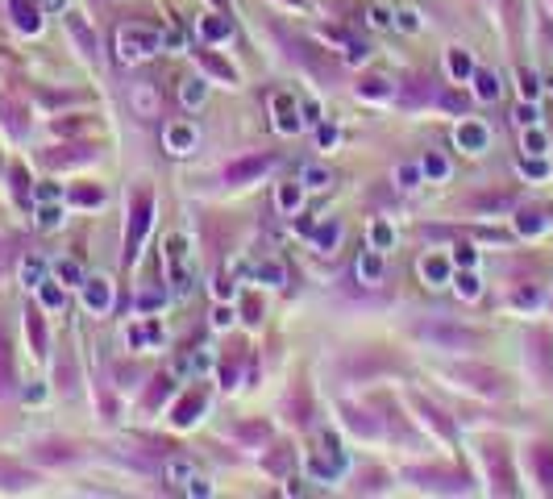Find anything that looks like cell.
Here are the masks:
<instances>
[{"mask_svg":"<svg viewBox=\"0 0 553 499\" xmlns=\"http://www.w3.org/2000/svg\"><path fill=\"white\" fill-rule=\"evenodd\" d=\"M163 30H141V25H125L121 34H117V58L121 63H141V58H150V54H158L163 50Z\"/></svg>","mask_w":553,"mask_h":499,"instance_id":"obj_1","label":"cell"},{"mask_svg":"<svg viewBox=\"0 0 553 499\" xmlns=\"http://www.w3.org/2000/svg\"><path fill=\"white\" fill-rule=\"evenodd\" d=\"M275 130L283 137H291V134H300L304 130V113H300V104H295V96L291 91H275Z\"/></svg>","mask_w":553,"mask_h":499,"instance_id":"obj_2","label":"cell"},{"mask_svg":"<svg viewBox=\"0 0 553 499\" xmlns=\"http://www.w3.org/2000/svg\"><path fill=\"white\" fill-rule=\"evenodd\" d=\"M80 300H84V308H88V312L104 317V312L113 308V283H108L104 274H96V279H84V287H80Z\"/></svg>","mask_w":553,"mask_h":499,"instance_id":"obj_3","label":"cell"},{"mask_svg":"<svg viewBox=\"0 0 553 499\" xmlns=\"http://www.w3.org/2000/svg\"><path fill=\"white\" fill-rule=\"evenodd\" d=\"M354 274H358V283H367V287H379L383 283V274H387V263H383V250H362L358 254V263H354Z\"/></svg>","mask_w":553,"mask_h":499,"instance_id":"obj_4","label":"cell"},{"mask_svg":"<svg viewBox=\"0 0 553 499\" xmlns=\"http://www.w3.org/2000/svg\"><path fill=\"white\" fill-rule=\"evenodd\" d=\"M454 141H458L466 154H483V150H487V141H491V134H487V125H483V121H462L458 130H454Z\"/></svg>","mask_w":553,"mask_h":499,"instance_id":"obj_5","label":"cell"},{"mask_svg":"<svg viewBox=\"0 0 553 499\" xmlns=\"http://www.w3.org/2000/svg\"><path fill=\"white\" fill-rule=\"evenodd\" d=\"M420 279H424L428 287H445V283L454 279V263L441 258V254H428V258H420Z\"/></svg>","mask_w":553,"mask_h":499,"instance_id":"obj_6","label":"cell"},{"mask_svg":"<svg viewBox=\"0 0 553 499\" xmlns=\"http://www.w3.org/2000/svg\"><path fill=\"white\" fill-rule=\"evenodd\" d=\"M163 141H167V150H171V154H191V150H196V125L175 121V125H167V130H163Z\"/></svg>","mask_w":553,"mask_h":499,"instance_id":"obj_7","label":"cell"},{"mask_svg":"<svg viewBox=\"0 0 553 499\" xmlns=\"http://www.w3.org/2000/svg\"><path fill=\"white\" fill-rule=\"evenodd\" d=\"M50 279H58L63 287H84V279H88V274H84V267H80L75 258H67V254H63V258H54V263H50Z\"/></svg>","mask_w":553,"mask_h":499,"instance_id":"obj_8","label":"cell"},{"mask_svg":"<svg viewBox=\"0 0 553 499\" xmlns=\"http://www.w3.org/2000/svg\"><path fill=\"white\" fill-rule=\"evenodd\" d=\"M341 237H345L341 221H321V225L312 229V246H317L321 254H333V250L341 246Z\"/></svg>","mask_w":553,"mask_h":499,"instance_id":"obj_9","label":"cell"},{"mask_svg":"<svg viewBox=\"0 0 553 499\" xmlns=\"http://www.w3.org/2000/svg\"><path fill=\"white\" fill-rule=\"evenodd\" d=\"M275 204H279V213H283V217H295V213L304 208V183H279Z\"/></svg>","mask_w":553,"mask_h":499,"instance_id":"obj_10","label":"cell"},{"mask_svg":"<svg viewBox=\"0 0 553 499\" xmlns=\"http://www.w3.org/2000/svg\"><path fill=\"white\" fill-rule=\"evenodd\" d=\"M445 71H450L454 84H466V80L474 75V58H470L466 50H450V54H445Z\"/></svg>","mask_w":553,"mask_h":499,"instance_id":"obj_11","label":"cell"},{"mask_svg":"<svg viewBox=\"0 0 553 499\" xmlns=\"http://www.w3.org/2000/svg\"><path fill=\"white\" fill-rule=\"evenodd\" d=\"M300 183H304V191H324V187L333 183V175H329L324 163H308V167L300 171Z\"/></svg>","mask_w":553,"mask_h":499,"instance_id":"obj_12","label":"cell"},{"mask_svg":"<svg viewBox=\"0 0 553 499\" xmlns=\"http://www.w3.org/2000/svg\"><path fill=\"white\" fill-rule=\"evenodd\" d=\"M46 274H50V263H42V258H25V263H21V283H25L30 291H38V287L46 283Z\"/></svg>","mask_w":553,"mask_h":499,"instance_id":"obj_13","label":"cell"},{"mask_svg":"<svg viewBox=\"0 0 553 499\" xmlns=\"http://www.w3.org/2000/svg\"><path fill=\"white\" fill-rule=\"evenodd\" d=\"M63 204L58 200H50V204H38V229L42 233H54V229H63Z\"/></svg>","mask_w":553,"mask_h":499,"instance_id":"obj_14","label":"cell"},{"mask_svg":"<svg viewBox=\"0 0 553 499\" xmlns=\"http://www.w3.org/2000/svg\"><path fill=\"white\" fill-rule=\"evenodd\" d=\"M450 283H454V291H458L462 300H478V291H483V283H478V274L470 271V267H466V271H458L454 279H450Z\"/></svg>","mask_w":553,"mask_h":499,"instance_id":"obj_15","label":"cell"},{"mask_svg":"<svg viewBox=\"0 0 553 499\" xmlns=\"http://www.w3.org/2000/svg\"><path fill=\"white\" fill-rule=\"evenodd\" d=\"M254 279H258V283H267V287H283V283H287V271H283V263L267 258V263H258Z\"/></svg>","mask_w":553,"mask_h":499,"instance_id":"obj_16","label":"cell"},{"mask_svg":"<svg viewBox=\"0 0 553 499\" xmlns=\"http://www.w3.org/2000/svg\"><path fill=\"white\" fill-rule=\"evenodd\" d=\"M179 100H184V108H200L208 100V84L204 80H187L184 88H179Z\"/></svg>","mask_w":553,"mask_h":499,"instance_id":"obj_17","label":"cell"},{"mask_svg":"<svg viewBox=\"0 0 553 499\" xmlns=\"http://www.w3.org/2000/svg\"><path fill=\"white\" fill-rule=\"evenodd\" d=\"M420 171H424V179H433V183L450 179V163H445L441 154H424V158H420Z\"/></svg>","mask_w":553,"mask_h":499,"instance_id":"obj_18","label":"cell"},{"mask_svg":"<svg viewBox=\"0 0 553 499\" xmlns=\"http://www.w3.org/2000/svg\"><path fill=\"white\" fill-rule=\"evenodd\" d=\"M367 25H370V30H395V8H387V4H370V8H367Z\"/></svg>","mask_w":553,"mask_h":499,"instance_id":"obj_19","label":"cell"},{"mask_svg":"<svg viewBox=\"0 0 553 499\" xmlns=\"http://www.w3.org/2000/svg\"><path fill=\"white\" fill-rule=\"evenodd\" d=\"M470 80H474V96H478V100H495V96H500V80H495L491 71H474Z\"/></svg>","mask_w":553,"mask_h":499,"instance_id":"obj_20","label":"cell"},{"mask_svg":"<svg viewBox=\"0 0 553 499\" xmlns=\"http://www.w3.org/2000/svg\"><path fill=\"white\" fill-rule=\"evenodd\" d=\"M191 474H196V466H191L187 457H171V462H167V479H171L175 487H187Z\"/></svg>","mask_w":553,"mask_h":499,"instance_id":"obj_21","label":"cell"},{"mask_svg":"<svg viewBox=\"0 0 553 499\" xmlns=\"http://www.w3.org/2000/svg\"><path fill=\"white\" fill-rule=\"evenodd\" d=\"M370 246H374V250H383V254H387V250H391V246H395V229L387 225V221H374V225H370Z\"/></svg>","mask_w":553,"mask_h":499,"instance_id":"obj_22","label":"cell"},{"mask_svg":"<svg viewBox=\"0 0 553 499\" xmlns=\"http://www.w3.org/2000/svg\"><path fill=\"white\" fill-rule=\"evenodd\" d=\"M212 370V354L204 350V354H191V358H184V362L175 366V374H208Z\"/></svg>","mask_w":553,"mask_h":499,"instance_id":"obj_23","label":"cell"},{"mask_svg":"<svg viewBox=\"0 0 553 499\" xmlns=\"http://www.w3.org/2000/svg\"><path fill=\"white\" fill-rule=\"evenodd\" d=\"M38 296H42V304H46L50 312L63 308V283H58V279H46V283L38 287Z\"/></svg>","mask_w":553,"mask_h":499,"instance_id":"obj_24","label":"cell"},{"mask_svg":"<svg viewBox=\"0 0 553 499\" xmlns=\"http://www.w3.org/2000/svg\"><path fill=\"white\" fill-rule=\"evenodd\" d=\"M395 179H400V187H404V191H416V187H420V179H424V171H420V163H404V167L395 171Z\"/></svg>","mask_w":553,"mask_h":499,"instance_id":"obj_25","label":"cell"},{"mask_svg":"<svg viewBox=\"0 0 553 499\" xmlns=\"http://www.w3.org/2000/svg\"><path fill=\"white\" fill-rule=\"evenodd\" d=\"M524 150H528V154H537V158H541V154H545V150H549V137L541 134V130H537V125H528V130H524Z\"/></svg>","mask_w":553,"mask_h":499,"instance_id":"obj_26","label":"cell"},{"mask_svg":"<svg viewBox=\"0 0 553 499\" xmlns=\"http://www.w3.org/2000/svg\"><path fill=\"white\" fill-rule=\"evenodd\" d=\"M167 258H171V267H184V258H187V237L184 233H171V237H167Z\"/></svg>","mask_w":553,"mask_h":499,"instance_id":"obj_27","label":"cell"},{"mask_svg":"<svg viewBox=\"0 0 553 499\" xmlns=\"http://www.w3.org/2000/svg\"><path fill=\"white\" fill-rule=\"evenodd\" d=\"M395 30L400 34H420V13L416 8H395Z\"/></svg>","mask_w":553,"mask_h":499,"instance_id":"obj_28","label":"cell"},{"mask_svg":"<svg viewBox=\"0 0 553 499\" xmlns=\"http://www.w3.org/2000/svg\"><path fill=\"white\" fill-rule=\"evenodd\" d=\"M300 113H304V125H321V100H312V96H304L300 100Z\"/></svg>","mask_w":553,"mask_h":499,"instance_id":"obj_29","label":"cell"},{"mask_svg":"<svg viewBox=\"0 0 553 499\" xmlns=\"http://www.w3.org/2000/svg\"><path fill=\"white\" fill-rule=\"evenodd\" d=\"M337 141H341V134H337V125H317V146H321V150H333V146H337Z\"/></svg>","mask_w":553,"mask_h":499,"instance_id":"obj_30","label":"cell"},{"mask_svg":"<svg viewBox=\"0 0 553 499\" xmlns=\"http://www.w3.org/2000/svg\"><path fill=\"white\" fill-rule=\"evenodd\" d=\"M233 317H237V312H233V304H225V300H221V304L212 308V329H229Z\"/></svg>","mask_w":553,"mask_h":499,"instance_id":"obj_31","label":"cell"},{"mask_svg":"<svg viewBox=\"0 0 553 499\" xmlns=\"http://www.w3.org/2000/svg\"><path fill=\"white\" fill-rule=\"evenodd\" d=\"M184 491H187V495H200V499H208V495H212V483H208V479H200V474H191V483H187Z\"/></svg>","mask_w":553,"mask_h":499,"instance_id":"obj_32","label":"cell"},{"mask_svg":"<svg viewBox=\"0 0 553 499\" xmlns=\"http://www.w3.org/2000/svg\"><path fill=\"white\" fill-rule=\"evenodd\" d=\"M34 200H38V204H50V200H63V191H58L54 183H38V187H34Z\"/></svg>","mask_w":553,"mask_h":499,"instance_id":"obj_33","label":"cell"},{"mask_svg":"<svg viewBox=\"0 0 553 499\" xmlns=\"http://www.w3.org/2000/svg\"><path fill=\"white\" fill-rule=\"evenodd\" d=\"M520 91H524V100H533V96L541 91V84H537V75H533V71H520Z\"/></svg>","mask_w":553,"mask_h":499,"instance_id":"obj_34","label":"cell"},{"mask_svg":"<svg viewBox=\"0 0 553 499\" xmlns=\"http://www.w3.org/2000/svg\"><path fill=\"white\" fill-rule=\"evenodd\" d=\"M474 258H478V254H474V250H470V246H458V250H454V258H450V263H454V267H474Z\"/></svg>","mask_w":553,"mask_h":499,"instance_id":"obj_35","label":"cell"},{"mask_svg":"<svg viewBox=\"0 0 553 499\" xmlns=\"http://www.w3.org/2000/svg\"><path fill=\"white\" fill-rule=\"evenodd\" d=\"M21 400H25V404H42V400H46V387H42V383H34V387H25V391H21Z\"/></svg>","mask_w":553,"mask_h":499,"instance_id":"obj_36","label":"cell"},{"mask_svg":"<svg viewBox=\"0 0 553 499\" xmlns=\"http://www.w3.org/2000/svg\"><path fill=\"white\" fill-rule=\"evenodd\" d=\"M204 34L208 38H229V25L225 21H204Z\"/></svg>","mask_w":553,"mask_h":499,"instance_id":"obj_37","label":"cell"},{"mask_svg":"<svg viewBox=\"0 0 553 499\" xmlns=\"http://www.w3.org/2000/svg\"><path fill=\"white\" fill-rule=\"evenodd\" d=\"M516 121H520L524 130H528V125H537V113H533V104H520V108H516Z\"/></svg>","mask_w":553,"mask_h":499,"instance_id":"obj_38","label":"cell"},{"mask_svg":"<svg viewBox=\"0 0 553 499\" xmlns=\"http://www.w3.org/2000/svg\"><path fill=\"white\" fill-rule=\"evenodd\" d=\"M345 58H350V63H367L370 50H367V46H350V54H345Z\"/></svg>","mask_w":553,"mask_h":499,"instance_id":"obj_39","label":"cell"},{"mask_svg":"<svg viewBox=\"0 0 553 499\" xmlns=\"http://www.w3.org/2000/svg\"><path fill=\"white\" fill-rule=\"evenodd\" d=\"M212 291H217V300H233V283H225V279H221Z\"/></svg>","mask_w":553,"mask_h":499,"instance_id":"obj_40","label":"cell"},{"mask_svg":"<svg viewBox=\"0 0 553 499\" xmlns=\"http://www.w3.org/2000/svg\"><path fill=\"white\" fill-rule=\"evenodd\" d=\"M520 171H524V175H545V167H541V163H520Z\"/></svg>","mask_w":553,"mask_h":499,"instance_id":"obj_41","label":"cell"},{"mask_svg":"<svg viewBox=\"0 0 553 499\" xmlns=\"http://www.w3.org/2000/svg\"><path fill=\"white\" fill-rule=\"evenodd\" d=\"M58 8H67V0H42V13H58Z\"/></svg>","mask_w":553,"mask_h":499,"instance_id":"obj_42","label":"cell"}]
</instances>
